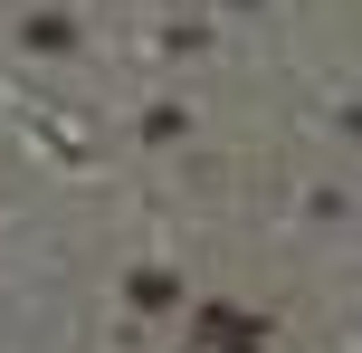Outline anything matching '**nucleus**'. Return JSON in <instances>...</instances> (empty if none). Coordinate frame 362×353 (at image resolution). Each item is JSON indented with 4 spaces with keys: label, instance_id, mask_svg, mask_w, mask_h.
Masks as SVG:
<instances>
[]
</instances>
